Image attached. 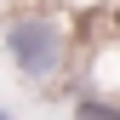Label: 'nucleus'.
Masks as SVG:
<instances>
[{"label":"nucleus","mask_w":120,"mask_h":120,"mask_svg":"<svg viewBox=\"0 0 120 120\" xmlns=\"http://www.w3.org/2000/svg\"><path fill=\"white\" fill-rule=\"evenodd\" d=\"M11 57H17L29 74H46L52 69V34L40 23H17V29H11Z\"/></svg>","instance_id":"nucleus-1"},{"label":"nucleus","mask_w":120,"mask_h":120,"mask_svg":"<svg viewBox=\"0 0 120 120\" xmlns=\"http://www.w3.org/2000/svg\"><path fill=\"white\" fill-rule=\"evenodd\" d=\"M80 120H120V109H109V103H80Z\"/></svg>","instance_id":"nucleus-2"}]
</instances>
